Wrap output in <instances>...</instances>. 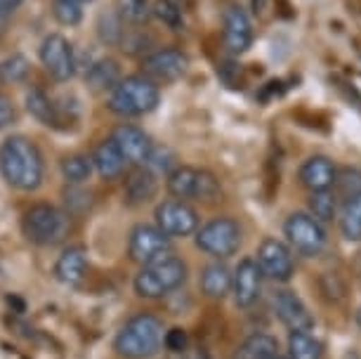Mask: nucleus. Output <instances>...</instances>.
<instances>
[{"mask_svg": "<svg viewBox=\"0 0 361 359\" xmlns=\"http://www.w3.org/2000/svg\"><path fill=\"white\" fill-rule=\"evenodd\" d=\"M0 173L15 189L33 192L43 185V154L29 138L12 135L0 145Z\"/></svg>", "mask_w": 361, "mask_h": 359, "instance_id": "obj_1", "label": "nucleus"}, {"mask_svg": "<svg viewBox=\"0 0 361 359\" xmlns=\"http://www.w3.org/2000/svg\"><path fill=\"white\" fill-rule=\"evenodd\" d=\"M166 343L163 322L152 312H137L130 317L114 338V350L123 359H152Z\"/></svg>", "mask_w": 361, "mask_h": 359, "instance_id": "obj_2", "label": "nucleus"}, {"mask_svg": "<svg viewBox=\"0 0 361 359\" xmlns=\"http://www.w3.org/2000/svg\"><path fill=\"white\" fill-rule=\"evenodd\" d=\"M187 274H189L187 262L173 253H168L159 260L142 265V269L133 279V288L140 298L161 300V298H166L173 291L180 288L187 281Z\"/></svg>", "mask_w": 361, "mask_h": 359, "instance_id": "obj_3", "label": "nucleus"}, {"mask_svg": "<svg viewBox=\"0 0 361 359\" xmlns=\"http://www.w3.org/2000/svg\"><path fill=\"white\" fill-rule=\"evenodd\" d=\"M161 102V90L152 78L145 73H135V76L121 78V83L109 92L106 107L116 116H145L154 111Z\"/></svg>", "mask_w": 361, "mask_h": 359, "instance_id": "obj_4", "label": "nucleus"}, {"mask_svg": "<svg viewBox=\"0 0 361 359\" xmlns=\"http://www.w3.org/2000/svg\"><path fill=\"white\" fill-rule=\"evenodd\" d=\"M71 229L69 213L52 203H36L22 218V232L36 246H54L62 243Z\"/></svg>", "mask_w": 361, "mask_h": 359, "instance_id": "obj_5", "label": "nucleus"}, {"mask_svg": "<svg viewBox=\"0 0 361 359\" xmlns=\"http://www.w3.org/2000/svg\"><path fill=\"white\" fill-rule=\"evenodd\" d=\"M241 225L234 218H229V215H220V218L208 220L206 225L199 227V232H196V248L213 255L217 260H227L241 248Z\"/></svg>", "mask_w": 361, "mask_h": 359, "instance_id": "obj_6", "label": "nucleus"}, {"mask_svg": "<svg viewBox=\"0 0 361 359\" xmlns=\"http://www.w3.org/2000/svg\"><path fill=\"white\" fill-rule=\"evenodd\" d=\"M166 187L182 201H215L220 196V182L215 175L192 166H177L166 178Z\"/></svg>", "mask_w": 361, "mask_h": 359, "instance_id": "obj_7", "label": "nucleus"}, {"mask_svg": "<svg viewBox=\"0 0 361 359\" xmlns=\"http://www.w3.org/2000/svg\"><path fill=\"white\" fill-rule=\"evenodd\" d=\"M283 236L293 253L305 258H317L326 248V229L310 213H293L283 222Z\"/></svg>", "mask_w": 361, "mask_h": 359, "instance_id": "obj_8", "label": "nucleus"}, {"mask_svg": "<svg viewBox=\"0 0 361 359\" xmlns=\"http://www.w3.org/2000/svg\"><path fill=\"white\" fill-rule=\"evenodd\" d=\"M170 248H173L170 236L159 225H145V222L135 225L130 239H128V255L137 265H147V262L163 258L170 253Z\"/></svg>", "mask_w": 361, "mask_h": 359, "instance_id": "obj_9", "label": "nucleus"}, {"mask_svg": "<svg viewBox=\"0 0 361 359\" xmlns=\"http://www.w3.org/2000/svg\"><path fill=\"white\" fill-rule=\"evenodd\" d=\"M255 260L260 265L262 274L271 281L286 284L295 274V260H293L290 246L281 239H274V236L262 239V243L257 246Z\"/></svg>", "mask_w": 361, "mask_h": 359, "instance_id": "obj_10", "label": "nucleus"}, {"mask_svg": "<svg viewBox=\"0 0 361 359\" xmlns=\"http://www.w3.org/2000/svg\"><path fill=\"white\" fill-rule=\"evenodd\" d=\"M154 218H156V225H159L170 239L192 236L199 232V213L182 199L161 201L154 211Z\"/></svg>", "mask_w": 361, "mask_h": 359, "instance_id": "obj_11", "label": "nucleus"}, {"mask_svg": "<svg viewBox=\"0 0 361 359\" xmlns=\"http://www.w3.org/2000/svg\"><path fill=\"white\" fill-rule=\"evenodd\" d=\"M40 62H43L45 71L50 73L54 80L66 83L76 73V55L73 47L62 33H50L43 45H40Z\"/></svg>", "mask_w": 361, "mask_h": 359, "instance_id": "obj_12", "label": "nucleus"}, {"mask_svg": "<svg viewBox=\"0 0 361 359\" xmlns=\"http://www.w3.org/2000/svg\"><path fill=\"white\" fill-rule=\"evenodd\" d=\"M189 69V57L177 47H163L142 59V73L154 83H170L182 78Z\"/></svg>", "mask_w": 361, "mask_h": 359, "instance_id": "obj_13", "label": "nucleus"}, {"mask_svg": "<svg viewBox=\"0 0 361 359\" xmlns=\"http://www.w3.org/2000/svg\"><path fill=\"white\" fill-rule=\"evenodd\" d=\"M264 274L255 258H243L234 269V281H231V298H234L236 308H253L257 298L262 293Z\"/></svg>", "mask_w": 361, "mask_h": 359, "instance_id": "obj_14", "label": "nucleus"}, {"mask_svg": "<svg viewBox=\"0 0 361 359\" xmlns=\"http://www.w3.org/2000/svg\"><path fill=\"white\" fill-rule=\"evenodd\" d=\"M222 40L229 55H243L253 45V24L246 10L238 5H229L222 19Z\"/></svg>", "mask_w": 361, "mask_h": 359, "instance_id": "obj_15", "label": "nucleus"}, {"mask_svg": "<svg viewBox=\"0 0 361 359\" xmlns=\"http://www.w3.org/2000/svg\"><path fill=\"white\" fill-rule=\"evenodd\" d=\"M271 308H274V315L279 317V322L288 331L314 329V317L310 315L307 305L302 303V298H300L295 291H288V288L276 291L274 298H271Z\"/></svg>", "mask_w": 361, "mask_h": 359, "instance_id": "obj_16", "label": "nucleus"}, {"mask_svg": "<svg viewBox=\"0 0 361 359\" xmlns=\"http://www.w3.org/2000/svg\"><path fill=\"white\" fill-rule=\"evenodd\" d=\"M111 140L118 145V149L123 152V157L128 159V164L133 166H147L149 157H152L154 142L152 138L142 130V128L133 126V123H123L118 126L111 133Z\"/></svg>", "mask_w": 361, "mask_h": 359, "instance_id": "obj_17", "label": "nucleus"}, {"mask_svg": "<svg viewBox=\"0 0 361 359\" xmlns=\"http://www.w3.org/2000/svg\"><path fill=\"white\" fill-rule=\"evenodd\" d=\"M300 185L307 192H326V189L336 187L338 180V168L329 157H310L300 166Z\"/></svg>", "mask_w": 361, "mask_h": 359, "instance_id": "obj_18", "label": "nucleus"}, {"mask_svg": "<svg viewBox=\"0 0 361 359\" xmlns=\"http://www.w3.org/2000/svg\"><path fill=\"white\" fill-rule=\"evenodd\" d=\"M87 272V253L83 246H69L54 262V276L64 286H78Z\"/></svg>", "mask_w": 361, "mask_h": 359, "instance_id": "obj_19", "label": "nucleus"}, {"mask_svg": "<svg viewBox=\"0 0 361 359\" xmlns=\"http://www.w3.org/2000/svg\"><path fill=\"white\" fill-rule=\"evenodd\" d=\"M92 166L99 173V178L104 180H118L126 173L128 159L123 157V152L118 149V145L109 138L102 140L92 152Z\"/></svg>", "mask_w": 361, "mask_h": 359, "instance_id": "obj_20", "label": "nucleus"}, {"mask_svg": "<svg viewBox=\"0 0 361 359\" xmlns=\"http://www.w3.org/2000/svg\"><path fill=\"white\" fill-rule=\"evenodd\" d=\"M231 281H234V272H231L222 260H215V262H210V265L203 267L199 286H201L206 298L220 300V298L231 293Z\"/></svg>", "mask_w": 361, "mask_h": 359, "instance_id": "obj_21", "label": "nucleus"}, {"mask_svg": "<svg viewBox=\"0 0 361 359\" xmlns=\"http://www.w3.org/2000/svg\"><path fill=\"white\" fill-rule=\"evenodd\" d=\"M156 192H159V180L156 175L145 166H137L128 175L126 180V201L130 206H142V203L152 201Z\"/></svg>", "mask_w": 361, "mask_h": 359, "instance_id": "obj_22", "label": "nucleus"}, {"mask_svg": "<svg viewBox=\"0 0 361 359\" xmlns=\"http://www.w3.org/2000/svg\"><path fill=\"white\" fill-rule=\"evenodd\" d=\"M85 80H87V85L92 87V90H97V92H111L116 85L121 83V69H118V64L114 62V59H97V62H92L90 64V69H87L85 73Z\"/></svg>", "mask_w": 361, "mask_h": 359, "instance_id": "obj_23", "label": "nucleus"}, {"mask_svg": "<svg viewBox=\"0 0 361 359\" xmlns=\"http://www.w3.org/2000/svg\"><path fill=\"white\" fill-rule=\"evenodd\" d=\"M274 355H279V343L274 336L250 334L246 341L234 350V357L231 359H269Z\"/></svg>", "mask_w": 361, "mask_h": 359, "instance_id": "obj_24", "label": "nucleus"}, {"mask_svg": "<svg viewBox=\"0 0 361 359\" xmlns=\"http://www.w3.org/2000/svg\"><path fill=\"white\" fill-rule=\"evenodd\" d=\"M338 225L347 241H361V196L340 201Z\"/></svg>", "mask_w": 361, "mask_h": 359, "instance_id": "obj_25", "label": "nucleus"}, {"mask_svg": "<svg viewBox=\"0 0 361 359\" xmlns=\"http://www.w3.org/2000/svg\"><path fill=\"white\" fill-rule=\"evenodd\" d=\"M324 345L310 331H290L288 334V359H322Z\"/></svg>", "mask_w": 361, "mask_h": 359, "instance_id": "obj_26", "label": "nucleus"}, {"mask_svg": "<svg viewBox=\"0 0 361 359\" xmlns=\"http://www.w3.org/2000/svg\"><path fill=\"white\" fill-rule=\"evenodd\" d=\"M26 109L36 121H40L43 126H57L59 123V116H57V109H54L52 99L40 90V87H31L26 92Z\"/></svg>", "mask_w": 361, "mask_h": 359, "instance_id": "obj_27", "label": "nucleus"}, {"mask_svg": "<svg viewBox=\"0 0 361 359\" xmlns=\"http://www.w3.org/2000/svg\"><path fill=\"white\" fill-rule=\"evenodd\" d=\"M59 168H62V175L69 185H83L94 171L92 157H85V154H71V157H64Z\"/></svg>", "mask_w": 361, "mask_h": 359, "instance_id": "obj_28", "label": "nucleus"}, {"mask_svg": "<svg viewBox=\"0 0 361 359\" xmlns=\"http://www.w3.org/2000/svg\"><path fill=\"white\" fill-rule=\"evenodd\" d=\"M307 206H310V215H314L319 222H331L338 215V196L333 189L310 192Z\"/></svg>", "mask_w": 361, "mask_h": 359, "instance_id": "obj_29", "label": "nucleus"}, {"mask_svg": "<svg viewBox=\"0 0 361 359\" xmlns=\"http://www.w3.org/2000/svg\"><path fill=\"white\" fill-rule=\"evenodd\" d=\"M333 192H336L338 201L352 199V196H361V171L359 168H350V166L340 168Z\"/></svg>", "mask_w": 361, "mask_h": 359, "instance_id": "obj_30", "label": "nucleus"}, {"mask_svg": "<svg viewBox=\"0 0 361 359\" xmlns=\"http://www.w3.org/2000/svg\"><path fill=\"white\" fill-rule=\"evenodd\" d=\"M118 15L123 17V22L142 24L149 15H154V8L149 0H118Z\"/></svg>", "mask_w": 361, "mask_h": 359, "instance_id": "obj_31", "label": "nucleus"}, {"mask_svg": "<svg viewBox=\"0 0 361 359\" xmlns=\"http://www.w3.org/2000/svg\"><path fill=\"white\" fill-rule=\"evenodd\" d=\"M78 0H52V15L62 26H76L83 19V10H80Z\"/></svg>", "mask_w": 361, "mask_h": 359, "instance_id": "obj_32", "label": "nucleus"}, {"mask_svg": "<svg viewBox=\"0 0 361 359\" xmlns=\"http://www.w3.org/2000/svg\"><path fill=\"white\" fill-rule=\"evenodd\" d=\"M175 154L170 152L168 147H156L154 145V149H152V157H149V161H147V166L145 168H149L154 175H168L175 171Z\"/></svg>", "mask_w": 361, "mask_h": 359, "instance_id": "obj_33", "label": "nucleus"}, {"mask_svg": "<svg viewBox=\"0 0 361 359\" xmlns=\"http://www.w3.org/2000/svg\"><path fill=\"white\" fill-rule=\"evenodd\" d=\"M99 36L106 43H121L123 40V17L118 12H109L99 17Z\"/></svg>", "mask_w": 361, "mask_h": 359, "instance_id": "obj_34", "label": "nucleus"}, {"mask_svg": "<svg viewBox=\"0 0 361 359\" xmlns=\"http://www.w3.org/2000/svg\"><path fill=\"white\" fill-rule=\"evenodd\" d=\"M26 73H29V62L22 55H12L0 64V80L5 83H19L26 78Z\"/></svg>", "mask_w": 361, "mask_h": 359, "instance_id": "obj_35", "label": "nucleus"}, {"mask_svg": "<svg viewBox=\"0 0 361 359\" xmlns=\"http://www.w3.org/2000/svg\"><path fill=\"white\" fill-rule=\"evenodd\" d=\"M154 15L166 26H170V29H180L182 26V10L175 8V5L168 3V0H159V3L154 5Z\"/></svg>", "mask_w": 361, "mask_h": 359, "instance_id": "obj_36", "label": "nucleus"}, {"mask_svg": "<svg viewBox=\"0 0 361 359\" xmlns=\"http://www.w3.org/2000/svg\"><path fill=\"white\" fill-rule=\"evenodd\" d=\"M163 348L170 350L173 355H182L185 350H189V336H187V331L180 329V327L166 331V343H163Z\"/></svg>", "mask_w": 361, "mask_h": 359, "instance_id": "obj_37", "label": "nucleus"}, {"mask_svg": "<svg viewBox=\"0 0 361 359\" xmlns=\"http://www.w3.org/2000/svg\"><path fill=\"white\" fill-rule=\"evenodd\" d=\"M15 104H12V99L8 95L0 92V128H8L12 121H15Z\"/></svg>", "mask_w": 361, "mask_h": 359, "instance_id": "obj_38", "label": "nucleus"}, {"mask_svg": "<svg viewBox=\"0 0 361 359\" xmlns=\"http://www.w3.org/2000/svg\"><path fill=\"white\" fill-rule=\"evenodd\" d=\"M19 5H22V0H0V15H12V12H15Z\"/></svg>", "mask_w": 361, "mask_h": 359, "instance_id": "obj_39", "label": "nucleus"}, {"mask_svg": "<svg viewBox=\"0 0 361 359\" xmlns=\"http://www.w3.org/2000/svg\"><path fill=\"white\" fill-rule=\"evenodd\" d=\"M175 359H210L203 350H185L182 355H175Z\"/></svg>", "mask_w": 361, "mask_h": 359, "instance_id": "obj_40", "label": "nucleus"}, {"mask_svg": "<svg viewBox=\"0 0 361 359\" xmlns=\"http://www.w3.org/2000/svg\"><path fill=\"white\" fill-rule=\"evenodd\" d=\"M357 324H359V329H361V308L357 310Z\"/></svg>", "mask_w": 361, "mask_h": 359, "instance_id": "obj_41", "label": "nucleus"}, {"mask_svg": "<svg viewBox=\"0 0 361 359\" xmlns=\"http://www.w3.org/2000/svg\"><path fill=\"white\" fill-rule=\"evenodd\" d=\"M269 359H288V357H281V355H274V357H269Z\"/></svg>", "mask_w": 361, "mask_h": 359, "instance_id": "obj_42", "label": "nucleus"}, {"mask_svg": "<svg viewBox=\"0 0 361 359\" xmlns=\"http://www.w3.org/2000/svg\"><path fill=\"white\" fill-rule=\"evenodd\" d=\"M78 3H92V0H78Z\"/></svg>", "mask_w": 361, "mask_h": 359, "instance_id": "obj_43", "label": "nucleus"}]
</instances>
